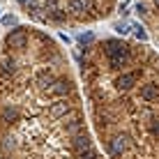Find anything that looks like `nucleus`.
<instances>
[{
	"instance_id": "nucleus-1",
	"label": "nucleus",
	"mask_w": 159,
	"mask_h": 159,
	"mask_svg": "<svg viewBox=\"0 0 159 159\" xmlns=\"http://www.w3.org/2000/svg\"><path fill=\"white\" fill-rule=\"evenodd\" d=\"M0 159H106L67 51L39 25L0 37Z\"/></svg>"
},
{
	"instance_id": "nucleus-2",
	"label": "nucleus",
	"mask_w": 159,
	"mask_h": 159,
	"mask_svg": "<svg viewBox=\"0 0 159 159\" xmlns=\"http://www.w3.org/2000/svg\"><path fill=\"white\" fill-rule=\"evenodd\" d=\"M79 83L106 159H159V51L127 37H97L79 53Z\"/></svg>"
},
{
	"instance_id": "nucleus-3",
	"label": "nucleus",
	"mask_w": 159,
	"mask_h": 159,
	"mask_svg": "<svg viewBox=\"0 0 159 159\" xmlns=\"http://www.w3.org/2000/svg\"><path fill=\"white\" fill-rule=\"evenodd\" d=\"M39 28H81L108 19L118 0H14Z\"/></svg>"
},
{
	"instance_id": "nucleus-4",
	"label": "nucleus",
	"mask_w": 159,
	"mask_h": 159,
	"mask_svg": "<svg viewBox=\"0 0 159 159\" xmlns=\"http://www.w3.org/2000/svg\"><path fill=\"white\" fill-rule=\"evenodd\" d=\"M136 12L150 32L152 42L159 46V0H136Z\"/></svg>"
}]
</instances>
